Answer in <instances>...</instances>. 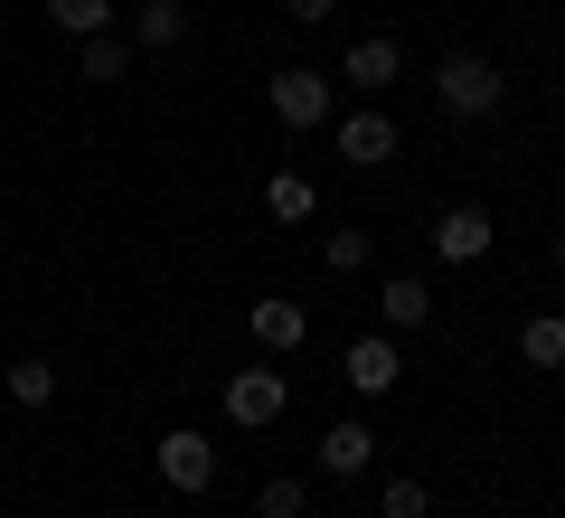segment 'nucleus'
I'll use <instances>...</instances> for the list:
<instances>
[{
    "mask_svg": "<svg viewBox=\"0 0 565 518\" xmlns=\"http://www.w3.org/2000/svg\"><path fill=\"white\" fill-rule=\"evenodd\" d=\"M434 95H444V114H452V123H490V114H500V95H509V85H500V66H490V57L452 47V57L434 66Z\"/></svg>",
    "mask_w": 565,
    "mask_h": 518,
    "instance_id": "1",
    "label": "nucleus"
},
{
    "mask_svg": "<svg viewBox=\"0 0 565 518\" xmlns=\"http://www.w3.org/2000/svg\"><path fill=\"white\" fill-rule=\"evenodd\" d=\"M264 104H274L282 133H321V123H330V76H321V66H274Z\"/></svg>",
    "mask_w": 565,
    "mask_h": 518,
    "instance_id": "2",
    "label": "nucleus"
},
{
    "mask_svg": "<svg viewBox=\"0 0 565 518\" xmlns=\"http://www.w3.org/2000/svg\"><path fill=\"white\" fill-rule=\"evenodd\" d=\"M282 405H292V387H282V368H245V378H226V424H245V434H264V424H282Z\"/></svg>",
    "mask_w": 565,
    "mask_h": 518,
    "instance_id": "3",
    "label": "nucleus"
},
{
    "mask_svg": "<svg viewBox=\"0 0 565 518\" xmlns=\"http://www.w3.org/2000/svg\"><path fill=\"white\" fill-rule=\"evenodd\" d=\"M151 462H161V480H170L180 499H199L207 480H217V443H207V434H189V424H170V434H161V453H151Z\"/></svg>",
    "mask_w": 565,
    "mask_h": 518,
    "instance_id": "4",
    "label": "nucleus"
},
{
    "mask_svg": "<svg viewBox=\"0 0 565 518\" xmlns=\"http://www.w3.org/2000/svg\"><path fill=\"white\" fill-rule=\"evenodd\" d=\"M340 378L359 387V397H396V378H405V359H396V330H367V339H349V349H340Z\"/></svg>",
    "mask_w": 565,
    "mask_h": 518,
    "instance_id": "5",
    "label": "nucleus"
},
{
    "mask_svg": "<svg viewBox=\"0 0 565 518\" xmlns=\"http://www.w3.org/2000/svg\"><path fill=\"white\" fill-rule=\"evenodd\" d=\"M396 151H405V141H396V114H377V104H359V114L340 123V160H349V170H386Z\"/></svg>",
    "mask_w": 565,
    "mask_h": 518,
    "instance_id": "6",
    "label": "nucleus"
},
{
    "mask_svg": "<svg viewBox=\"0 0 565 518\" xmlns=\"http://www.w3.org/2000/svg\"><path fill=\"white\" fill-rule=\"evenodd\" d=\"M245 330H255V349L282 359V349H302V339H311V311H302V302H282V293H264V302H245Z\"/></svg>",
    "mask_w": 565,
    "mask_h": 518,
    "instance_id": "7",
    "label": "nucleus"
},
{
    "mask_svg": "<svg viewBox=\"0 0 565 518\" xmlns=\"http://www.w3.org/2000/svg\"><path fill=\"white\" fill-rule=\"evenodd\" d=\"M490 236H500L490 208H444V218H434V255H444V264H481Z\"/></svg>",
    "mask_w": 565,
    "mask_h": 518,
    "instance_id": "8",
    "label": "nucleus"
},
{
    "mask_svg": "<svg viewBox=\"0 0 565 518\" xmlns=\"http://www.w3.org/2000/svg\"><path fill=\"white\" fill-rule=\"evenodd\" d=\"M396 76H405V47H396V39H359V47L340 57V85H359V95H386Z\"/></svg>",
    "mask_w": 565,
    "mask_h": 518,
    "instance_id": "9",
    "label": "nucleus"
},
{
    "mask_svg": "<svg viewBox=\"0 0 565 518\" xmlns=\"http://www.w3.org/2000/svg\"><path fill=\"white\" fill-rule=\"evenodd\" d=\"M367 462H377V434H367L359 415H349V424H330V434H321V472H330V480H359Z\"/></svg>",
    "mask_w": 565,
    "mask_h": 518,
    "instance_id": "10",
    "label": "nucleus"
},
{
    "mask_svg": "<svg viewBox=\"0 0 565 518\" xmlns=\"http://www.w3.org/2000/svg\"><path fill=\"white\" fill-rule=\"evenodd\" d=\"M377 320H386V330H424V320H434V283L396 274V283L377 293Z\"/></svg>",
    "mask_w": 565,
    "mask_h": 518,
    "instance_id": "11",
    "label": "nucleus"
},
{
    "mask_svg": "<svg viewBox=\"0 0 565 518\" xmlns=\"http://www.w3.org/2000/svg\"><path fill=\"white\" fill-rule=\"evenodd\" d=\"M85 57H76V76L85 85H122L132 76V39H122V29H104V39H76Z\"/></svg>",
    "mask_w": 565,
    "mask_h": 518,
    "instance_id": "12",
    "label": "nucleus"
},
{
    "mask_svg": "<svg viewBox=\"0 0 565 518\" xmlns=\"http://www.w3.org/2000/svg\"><path fill=\"white\" fill-rule=\"evenodd\" d=\"M189 39V0H141L132 10V47H180Z\"/></svg>",
    "mask_w": 565,
    "mask_h": 518,
    "instance_id": "13",
    "label": "nucleus"
},
{
    "mask_svg": "<svg viewBox=\"0 0 565 518\" xmlns=\"http://www.w3.org/2000/svg\"><path fill=\"white\" fill-rule=\"evenodd\" d=\"M0 397L20 405V415H39V405L57 397V368H47V359H10V368H0Z\"/></svg>",
    "mask_w": 565,
    "mask_h": 518,
    "instance_id": "14",
    "label": "nucleus"
},
{
    "mask_svg": "<svg viewBox=\"0 0 565 518\" xmlns=\"http://www.w3.org/2000/svg\"><path fill=\"white\" fill-rule=\"evenodd\" d=\"M311 208H321V189H311L302 170H274V180H264V218H282V226H302Z\"/></svg>",
    "mask_w": 565,
    "mask_h": 518,
    "instance_id": "15",
    "label": "nucleus"
},
{
    "mask_svg": "<svg viewBox=\"0 0 565 518\" xmlns=\"http://www.w3.org/2000/svg\"><path fill=\"white\" fill-rule=\"evenodd\" d=\"M519 359H527V368H565V311L519 320Z\"/></svg>",
    "mask_w": 565,
    "mask_h": 518,
    "instance_id": "16",
    "label": "nucleus"
},
{
    "mask_svg": "<svg viewBox=\"0 0 565 518\" xmlns=\"http://www.w3.org/2000/svg\"><path fill=\"white\" fill-rule=\"evenodd\" d=\"M47 29H66V39H104V29H114V0H47Z\"/></svg>",
    "mask_w": 565,
    "mask_h": 518,
    "instance_id": "17",
    "label": "nucleus"
},
{
    "mask_svg": "<svg viewBox=\"0 0 565 518\" xmlns=\"http://www.w3.org/2000/svg\"><path fill=\"white\" fill-rule=\"evenodd\" d=\"M321 264H330V274H359V264H367V226H330V236H321Z\"/></svg>",
    "mask_w": 565,
    "mask_h": 518,
    "instance_id": "18",
    "label": "nucleus"
},
{
    "mask_svg": "<svg viewBox=\"0 0 565 518\" xmlns=\"http://www.w3.org/2000/svg\"><path fill=\"white\" fill-rule=\"evenodd\" d=\"M255 518H302V480H292V472H274V480L255 490Z\"/></svg>",
    "mask_w": 565,
    "mask_h": 518,
    "instance_id": "19",
    "label": "nucleus"
},
{
    "mask_svg": "<svg viewBox=\"0 0 565 518\" xmlns=\"http://www.w3.org/2000/svg\"><path fill=\"white\" fill-rule=\"evenodd\" d=\"M377 509H386V518H424V509H434V490H424V480H386Z\"/></svg>",
    "mask_w": 565,
    "mask_h": 518,
    "instance_id": "20",
    "label": "nucleus"
},
{
    "mask_svg": "<svg viewBox=\"0 0 565 518\" xmlns=\"http://www.w3.org/2000/svg\"><path fill=\"white\" fill-rule=\"evenodd\" d=\"M282 10H292V20H330V10H340V0H282Z\"/></svg>",
    "mask_w": 565,
    "mask_h": 518,
    "instance_id": "21",
    "label": "nucleus"
},
{
    "mask_svg": "<svg viewBox=\"0 0 565 518\" xmlns=\"http://www.w3.org/2000/svg\"><path fill=\"white\" fill-rule=\"evenodd\" d=\"M556 274H565V245H556Z\"/></svg>",
    "mask_w": 565,
    "mask_h": 518,
    "instance_id": "22",
    "label": "nucleus"
}]
</instances>
